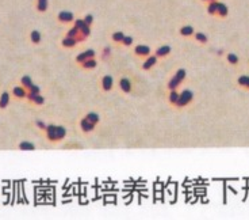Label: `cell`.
Listing matches in <instances>:
<instances>
[{
	"instance_id": "1",
	"label": "cell",
	"mask_w": 249,
	"mask_h": 220,
	"mask_svg": "<svg viewBox=\"0 0 249 220\" xmlns=\"http://www.w3.org/2000/svg\"><path fill=\"white\" fill-rule=\"evenodd\" d=\"M192 101V92L191 91H183L180 95H179V99H177V102L175 103L177 108H183V106H186L187 103H189Z\"/></svg>"
},
{
	"instance_id": "2",
	"label": "cell",
	"mask_w": 249,
	"mask_h": 220,
	"mask_svg": "<svg viewBox=\"0 0 249 220\" xmlns=\"http://www.w3.org/2000/svg\"><path fill=\"white\" fill-rule=\"evenodd\" d=\"M46 137L50 141H57V136H56V125H49L46 126Z\"/></svg>"
},
{
	"instance_id": "3",
	"label": "cell",
	"mask_w": 249,
	"mask_h": 220,
	"mask_svg": "<svg viewBox=\"0 0 249 220\" xmlns=\"http://www.w3.org/2000/svg\"><path fill=\"white\" fill-rule=\"evenodd\" d=\"M112 84H114V82H112L111 76L107 75V76H104V78L102 79V87H103L104 91H110L112 88Z\"/></svg>"
},
{
	"instance_id": "4",
	"label": "cell",
	"mask_w": 249,
	"mask_h": 220,
	"mask_svg": "<svg viewBox=\"0 0 249 220\" xmlns=\"http://www.w3.org/2000/svg\"><path fill=\"white\" fill-rule=\"evenodd\" d=\"M134 53H135V55H138V56H149L150 49L148 46H145V45H138L134 49Z\"/></svg>"
},
{
	"instance_id": "5",
	"label": "cell",
	"mask_w": 249,
	"mask_h": 220,
	"mask_svg": "<svg viewBox=\"0 0 249 220\" xmlns=\"http://www.w3.org/2000/svg\"><path fill=\"white\" fill-rule=\"evenodd\" d=\"M12 92H14V95L15 97H18V98H25V97H27V92H26V88L25 87H20V86H16V87H14V90H12Z\"/></svg>"
},
{
	"instance_id": "6",
	"label": "cell",
	"mask_w": 249,
	"mask_h": 220,
	"mask_svg": "<svg viewBox=\"0 0 249 220\" xmlns=\"http://www.w3.org/2000/svg\"><path fill=\"white\" fill-rule=\"evenodd\" d=\"M80 126H81V129L84 130V132H91V130H93V128H95V124L90 122L87 118H84V120H81Z\"/></svg>"
},
{
	"instance_id": "7",
	"label": "cell",
	"mask_w": 249,
	"mask_h": 220,
	"mask_svg": "<svg viewBox=\"0 0 249 220\" xmlns=\"http://www.w3.org/2000/svg\"><path fill=\"white\" fill-rule=\"evenodd\" d=\"M76 27H77L80 31H83V34H84V35H88V34H90V27H88V25H87L85 22L77 21V22H76Z\"/></svg>"
},
{
	"instance_id": "8",
	"label": "cell",
	"mask_w": 249,
	"mask_h": 220,
	"mask_svg": "<svg viewBox=\"0 0 249 220\" xmlns=\"http://www.w3.org/2000/svg\"><path fill=\"white\" fill-rule=\"evenodd\" d=\"M119 86L123 92H130V90H131V83L129 82V79H121Z\"/></svg>"
},
{
	"instance_id": "9",
	"label": "cell",
	"mask_w": 249,
	"mask_h": 220,
	"mask_svg": "<svg viewBox=\"0 0 249 220\" xmlns=\"http://www.w3.org/2000/svg\"><path fill=\"white\" fill-rule=\"evenodd\" d=\"M18 147H19V150H23V151H34L35 150V145L30 141H22Z\"/></svg>"
},
{
	"instance_id": "10",
	"label": "cell",
	"mask_w": 249,
	"mask_h": 220,
	"mask_svg": "<svg viewBox=\"0 0 249 220\" xmlns=\"http://www.w3.org/2000/svg\"><path fill=\"white\" fill-rule=\"evenodd\" d=\"M157 63V56H150L148 60L144 63V65H142V68L144 69H149V68H152L153 65H155Z\"/></svg>"
},
{
	"instance_id": "11",
	"label": "cell",
	"mask_w": 249,
	"mask_h": 220,
	"mask_svg": "<svg viewBox=\"0 0 249 220\" xmlns=\"http://www.w3.org/2000/svg\"><path fill=\"white\" fill-rule=\"evenodd\" d=\"M8 102H10V95H8V92H3L2 97H0V109L7 108Z\"/></svg>"
},
{
	"instance_id": "12",
	"label": "cell",
	"mask_w": 249,
	"mask_h": 220,
	"mask_svg": "<svg viewBox=\"0 0 249 220\" xmlns=\"http://www.w3.org/2000/svg\"><path fill=\"white\" fill-rule=\"evenodd\" d=\"M58 19L62 21V22H70L73 19V15L70 12H67V11H62V12L58 14Z\"/></svg>"
},
{
	"instance_id": "13",
	"label": "cell",
	"mask_w": 249,
	"mask_h": 220,
	"mask_svg": "<svg viewBox=\"0 0 249 220\" xmlns=\"http://www.w3.org/2000/svg\"><path fill=\"white\" fill-rule=\"evenodd\" d=\"M169 52H171V48H169V46H161V48H158V49H157L156 56H157V57H164V56H167Z\"/></svg>"
},
{
	"instance_id": "14",
	"label": "cell",
	"mask_w": 249,
	"mask_h": 220,
	"mask_svg": "<svg viewBox=\"0 0 249 220\" xmlns=\"http://www.w3.org/2000/svg\"><path fill=\"white\" fill-rule=\"evenodd\" d=\"M20 83H22V86L26 88V90H28L31 86H33V82H31V78L30 76H27V75H25L22 78V80H20Z\"/></svg>"
},
{
	"instance_id": "15",
	"label": "cell",
	"mask_w": 249,
	"mask_h": 220,
	"mask_svg": "<svg viewBox=\"0 0 249 220\" xmlns=\"http://www.w3.org/2000/svg\"><path fill=\"white\" fill-rule=\"evenodd\" d=\"M81 65H83V68H85V69H91V68L96 67V61H95L93 58H87L84 63H81Z\"/></svg>"
},
{
	"instance_id": "16",
	"label": "cell",
	"mask_w": 249,
	"mask_h": 220,
	"mask_svg": "<svg viewBox=\"0 0 249 220\" xmlns=\"http://www.w3.org/2000/svg\"><path fill=\"white\" fill-rule=\"evenodd\" d=\"M67 135V130H65L64 126H56V136H57V140H62Z\"/></svg>"
},
{
	"instance_id": "17",
	"label": "cell",
	"mask_w": 249,
	"mask_h": 220,
	"mask_svg": "<svg viewBox=\"0 0 249 220\" xmlns=\"http://www.w3.org/2000/svg\"><path fill=\"white\" fill-rule=\"evenodd\" d=\"M85 118L90 122H92V124H98L99 122V116L96 114V113H88V114L85 116Z\"/></svg>"
},
{
	"instance_id": "18",
	"label": "cell",
	"mask_w": 249,
	"mask_h": 220,
	"mask_svg": "<svg viewBox=\"0 0 249 220\" xmlns=\"http://www.w3.org/2000/svg\"><path fill=\"white\" fill-rule=\"evenodd\" d=\"M75 44H76V39L73 38V37H67L64 41H62V45L65 46V48H69V46H75Z\"/></svg>"
},
{
	"instance_id": "19",
	"label": "cell",
	"mask_w": 249,
	"mask_h": 220,
	"mask_svg": "<svg viewBox=\"0 0 249 220\" xmlns=\"http://www.w3.org/2000/svg\"><path fill=\"white\" fill-rule=\"evenodd\" d=\"M179 83H180V82L173 76V78L169 80V83H168V88H171V90H176V87L179 86Z\"/></svg>"
},
{
	"instance_id": "20",
	"label": "cell",
	"mask_w": 249,
	"mask_h": 220,
	"mask_svg": "<svg viewBox=\"0 0 249 220\" xmlns=\"http://www.w3.org/2000/svg\"><path fill=\"white\" fill-rule=\"evenodd\" d=\"M43 102H45V99H43L42 95H39V94H35V95H34L33 103H35V105H43Z\"/></svg>"
},
{
	"instance_id": "21",
	"label": "cell",
	"mask_w": 249,
	"mask_h": 220,
	"mask_svg": "<svg viewBox=\"0 0 249 220\" xmlns=\"http://www.w3.org/2000/svg\"><path fill=\"white\" fill-rule=\"evenodd\" d=\"M175 78H176L177 80H179V82H181L183 79L186 78V71H184V69H179V71H176Z\"/></svg>"
},
{
	"instance_id": "22",
	"label": "cell",
	"mask_w": 249,
	"mask_h": 220,
	"mask_svg": "<svg viewBox=\"0 0 249 220\" xmlns=\"http://www.w3.org/2000/svg\"><path fill=\"white\" fill-rule=\"evenodd\" d=\"M31 41L34 44H38L39 41H41V35H39V33L37 31V30H34L33 33H31Z\"/></svg>"
},
{
	"instance_id": "23",
	"label": "cell",
	"mask_w": 249,
	"mask_h": 220,
	"mask_svg": "<svg viewBox=\"0 0 249 220\" xmlns=\"http://www.w3.org/2000/svg\"><path fill=\"white\" fill-rule=\"evenodd\" d=\"M179 95H180V94H177L175 90H172V92H171V95H169V101H171L172 103H176L177 99H179Z\"/></svg>"
},
{
	"instance_id": "24",
	"label": "cell",
	"mask_w": 249,
	"mask_h": 220,
	"mask_svg": "<svg viewBox=\"0 0 249 220\" xmlns=\"http://www.w3.org/2000/svg\"><path fill=\"white\" fill-rule=\"evenodd\" d=\"M238 83H240L241 86L249 87V76H241V78L238 79Z\"/></svg>"
},
{
	"instance_id": "25",
	"label": "cell",
	"mask_w": 249,
	"mask_h": 220,
	"mask_svg": "<svg viewBox=\"0 0 249 220\" xmlns=\"http://www.w3.org/2000/svg\"><path fill=\"white\" fill-rule=\"evenodd\" d=\"M124 38V34L123 33H115L114 35H112V39H114V41H116V42H121V41Z\"/></svg>"
},
{
	"instance_id": "26",
	"label": "cell",
	"mask_w": 249,
	"mask_h": 220,
	"mask_svg": "<svg viewBox=\"0 0 249 220\" xmlns=\"http://www.w3.org/2000/svg\"><path fill=\"white\" fill-rule=\"evenodd\" d=\"M47 5V0H38V10L39 11H45Z\"/></svg>"
},
{
	"instance_id": "27",
	"label": "cell",
	"mask_w": 249,
	"mask_h": 220,
	"mask_svg": "<svg viewBox=\"0 0 249 220\" xmlns=\"http://www.w3.org/2000/svg\"><path fill=\"white\" fill-rule=\"evenodd\" d=\"M181 34H183V35H191V34H192V27H188V26L183 27V29H181Z\"/></svg>"
},
{
	"instance_id": "28",
	"label": "cell",
	"mask_w": 249,
	"mask_h": 220,
	"mask_svg": "<svg viewBox=\"0 0 249 220\" xmlns=\"http://www.w3.org/2000/svg\"><path fill=\"white\" fill-rule=\"evenodd\" d=\"M27 91H30V92H34V94H39V87L38 86H35V84H33L30 88H28Z\"/></svg>"
},
{
	"instance_id": "29",
	"label": "cell",
	"mask_w": 249,
	"mask_h": 220,
	"mask_svg": "<svg viewBox=\"0 0 249 220\" xmlns=\"http://www.w3.org/2000/svg\"><path fill=\"white\" fill-rule=\"evenodd\" d=\"M76 60H77V63H84L87 60V56L84 55V53H81V55H79L77 57H76Z\"/></svg>"
},
{
	"instance_id": "30",
	"label": "cell",
	"mask_w": 249,
	"mask_h": 220,
	"mask_svg": "<svg viewBox=\"0 0 249 220\" xmlns=\"http://www.w3.org/2000/svg\"><path fill=\"white\" fill-rule=\"evenodd\" d=\"M122 42H123L124 45H127V46H129V45H131V42H133V38H131V37H124V38L122 39Z\"/></svg>"
},
{
	"instance_id": "31",
	"label": "cell",
	"mask_w": 249,
	"mask_h": 220,
	"mask_svg": "<svg viewBox=\"0 0 249 220\" xmlns=\"http://www.w3.org/2000/svg\"><path fill=\"white\" fill-rule=\"evenodd\" d=\"M84 55L87 56V58H93V56H95V50H92V49H90V50H87V52H84Z\"/></svg>"
},
{
	"instance_id": "32",
	"label": "cell",
	"mask_w": 249,
	"mask_h": 220,
	"mask_svg": "<svg viewBox=\"0 0 249 220\" xmlns=\"http://www.w3.org/2000/svg\"><path fill=\"white\" fill-rule=\"evenodd\" d=\"M77 30H79L77 27H75V29H72V30H69V33H68V37H73V38H75V35L79 33Z\"/></svg>"
},
{
	"instance_id": "33",
	"label": "cell",
	"mask_w": 249,
	"mask_h": 220,
	"mask_svg": "<svg viewBox=\"0 0 249 220\" xmlns=\"http://www.w3.org/2000/svg\"><path fill=\"white\" fill-rule=\"evenodd\" d=\"M228 58H229V61H230V63H233V64H236L237 61H238V58H237L234 55H229V57H228Z\"/></svg>"
},
{
	"instance_id": "34",
	"label": "cell",
	"mask_w": 249,
	"mask_h": 220,
	"mask_svg": "<svg viewBox=\"0 0 249 220\" xmlns=\"http://www.w3.org/2000/svg\"><path fill=\"white\" fill-rule=\"evenodd\" d=\"M35 124H37V126H38V128H41L42 130H46V125H45V124H43L42 121H35Z\"/></svg>"
},
{
	"instance_id": "35",
	"label": "cell",
	"mask_w": 249,
	"mask_h": 220,
	"mask_svg": "<svg viewBox=\"0 0 249 220\" xmlns=\"http://www.w3.org/2000/svg\"><path fill=\"white\" fill-rule=\"evenodd\" d=\"M196 38H198L199 41H202V42H206V37H204L203 34H200V33H199V34H196Z\"/></svg>"
},
{
	"instance_id": "36",
	"label": "cell",
	"mask_w": 249,
	"mask_h": 220,
	"mask_svg": "<svg viewBox=\"0 0 249 220\" xmlns=\"http://www.w3.org/2000/svg\"><path fill=\"white\" fill-rule=\"evenodd\" d=\"M218 8H219V11H221V14H226V7L225 5H218Z\"/></svg>"
},
{
	"instance_id": "37",
	"label": "cell",
	"mask_w": 249,
	"mask_h": 220,
	"mask_svg": "<svg viewBox=\"0 0 249 220\" xmlns=\"http://www.w3.org/2000/svg\"><path fill=\"white\" fill-rule=\"evenodd\" d=\"M85 23H87V25H91V23H92V16L91 15H88L85 18Z\"/></svg>"
},
{
	"instance_id": "38",
	"label": "cell",
	"mask_w": 249,
	"mask_h": 220,
	"mask_svg": "<svg viewBox=\"0 0 249 220\" xmlns=\"http://www.w3.org/2000/svg\"><path fill=\"white\" fill-rule=\"evenodd\" d=\"M155 189H156V190H163V185H160V183H156V185H155Z\"/></svg>"
},
{
	"instance_id": "39",
	"label": "cell",
	"mask_w": 249,
	"mask_h": 220,
	"mask_svg": "<svg viewBox=\"0 0 249 220\" xmlns=\"http://www.w3.org/2000/svg\"><path fill=\"white\" fill-rule=\"evenodd\" d=\"M161 190H158V192H157V190H156V198H161Z\"/></svg>"
},
{
	"instance_id": "40",
	"label": "cell",
	"mask_w": 249,
	"mask_h": 220,
	"mask_svg": "<svg viewBox=\"0 0 249 220\" xmlns=\"http://www.w3.org/2000/svg\"><path fill=\"white\" fill-rule=\"evenodd\" d=\"M106 201H107V203H108V201H115V197H107Z\"/></svg>"
}]
</instances>
